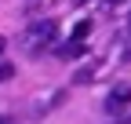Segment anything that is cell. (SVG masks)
<instances>
[{
    "instance_id": "cell-1",
    "label": "cell",
    "mask_w": 131,
    "mask_h": 124,
    "mask_svg": "<svg viewBox=\"0 0 131 124\" xmlns=\"http://www.w3.org/2000/svg\"><path fill=\"white\" fill-rule=\"evenodd\" d=\"M55 37H58V26H55L51 18H44V22H37V26H29V29H26L22 48H26L29 55H40L44 48H51V44H55Z\"/></svg>"
},
{
    "instance_id": "cell-2",
    "label": "cell",
    "mask_w": 131,
    "mask_h": 124,
    "mask_svg": "<svg viewBox=\"0 0 131 124\" xmlns=\"http://www.w3.org/2000/svg\"><path fill=\"white\" fill-rule=\"evenodd\" d=\"M127 102H131V88H127V84H120V88H113L109 95H106V110H109V113H120Z\"/></svg>"
},
{
    "instance_id": "cell-3",
    "label": "cell",
    "mask_w": 131,
    "mask_h": 124,
    "mask_svg": "<svg viewBox=\"0 0 131 124\" xmlns=\"http://www.w3.org/2000/svg\"><path fill=\"white\" fill-rule=\"evenodd\" d=\"M84 51H88V48H84V40H77V37H73L69 44H62V48H58V55H62V58H80Z\"/></svg>"
},
{
    "instance_id": "cell-4",
    "label": "cell",
    "mask_w": 131,
    "mask_h": 124,
    "mask_svg": "<svg viewBox=\"0 0 131 124\" xmlns=\"http://www.w3.org/2000/svg\"><path fill=\"white\" fill-rule=\"evenodd\" d=\"M88 33H91V22H77L73 26V37L77 40H88Z\"/></svg>"
},
{
    "instance_id": "cell-5",
    "label": "cell",
    "mask_w": 131,
    "mask_h": 124,
    "mask_svg": "<svg viewBox=\"0 0 131 124\" xmlns=\"http://www.w3.org/2000/svg\"><path fill=\"white\" fill-rule=\"evenodd\" d=\"M91 77H95V66H88V69H80V73L73 77V80H77V84H88V80H91Z\"/></svg>"
},
{
    "instance_id": "cell-6",
    "label": "cell",
    "mask_w": 131,
    "mask_h": 124,
    "mask_svg": "<svg viewBox=\"0 0 131 124\" xmlns=\"http://www.w3.org/2000/svg\"><path fill=\"white\" fill-rule=\"evenodd\" d=\"M7 77H15V66L11 62H0V80H7Z\"/></svg>"
},
{
    "instance_id": "cell-7",
    "label": "cell",
    "mask_w": 131,
    "mask_h": 124,
    "mask_svg": "<svg viewBox=\"0 0 131 124\" xmlns=\"http://www.w3.org/2000/svg\"><path fill=\"white\" fill-rule=\"evenodd\" d=\"M4 48H7V40H4V37H0V55H4Z\"/></svg>"
},
{
    "instance_id": "cell-8",
    "label": "cell",
    "mask_w": 131,
    "mask_h": 124,
    "mask_svg": "<svg viewBox=\"0 0 131 124\" xmlns=\"http://www.w3.org/2000/svg\"><path fill=\"white\" fill-rule=\"evenodd\" d=\"M127 33H131V15H127Z\"/></svg>"
},
{
    "instance_id": "cell-9",
    "label": "cell",
    "mask_w": 131,
    "mask_h": 124,
    "mask_svg": "<svg viewBox=\"0 0 131 124\" xmlns=\"http://www.w3.org/2000/svg\"><path fill=\"white\" fill-rule=\"evenodd\" d=\"M109 4H124V0H109Z\"/></svg>"
},
{
    "instance_id": "cell-10",
    "label": "cell",
    "mask_w": 131,
    "mask_h": 124,
    "mask_svg": "<svg viewBox=\"0 0 131 124\" xmlns=\"http://www.w3.org/2000/svg\"><path fill=\"white\" fill-rule=\"evenodd\" d=\"M80 4H88V0H80Z\"/></svg>"
},
{
    "instance_id": "cell-11",
    "label": "cell",
    "mask_w": 131,
    "mask_h": 124,
    "mask_svg": "<svg viewBox=\"0 0 131 124\" xmlns=\"http://www.w3.org/2000/svg\"><path fill=\"white\" fill-rule=\"evenodd\" d=\"M0 124H4V120H0Z\"/></svg>"
}]
</instances>
